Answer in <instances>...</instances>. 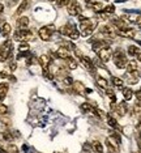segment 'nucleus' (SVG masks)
I'll use <instances>...</instances> for the list:
<instances>
[{
  "mask_svg": "<svg viewBox=\"0 0 141 153\" xmlns=\"http://www.w3.org/2000/svg\"><path fill=\"white\" fill-rule=\"evenodd\" d=\"M96 28V21L90 20V18H85V20L80 21V34L82 37H89L94 31Z\"/></svg>",
  "mask_w": 141,
  "mask_h": 153,
  "instance_id": "obj_1",
  "label": "nucleus"
},
{
  "mask_svg": "<svg viewBox=\"0 0 141 153\" xmlns=\"http://www.w3.org/2000/svg\"><path fill=\"white\" fill-rule=\"evenodd\" d=\"M14 39L21 41V42H30L34 39V34L28 29H18L14 33Z\"/></svg>",
  "mask_w": 141,
  "mask_h": 153,
  "instance_id": "obj_2",
  "label": "nucleus"
},
{
  "mask_svg": "<svg viewBox=\"0 0 141 153\" xmlns=\"http://www.w3.org/2000/svg\"><path fill=\"white\" fill-rule=\"evenodd\" d=\"M113 59H114V63L118 68H124L128 63V59L125 56V54L121 50H116L113 55Z\"/></svg>",
  "mask_w": 141,
  "mask_h": 153,
  "instance_id": "obj_3",
  "label": "nucleus"
},
{
  "mask_svg": "<svg viewBox=\"0 0 141 153\" xmlns=\"http://www.w3.org/2000/svg\"><path fill=\"white\" fill-rule=\"evenodd\" d=\"M12 52V41L7 39L0 46V62H5Z\"/></svg>",
  "mask_w": 141,
  "mask_h": 153,
  "instance_id": "obj_4",
  "label": "nucleus"
},
{
  "mask_svg": "<svg viewBox=\"0 0 141 153\" xmlns=\"http://www.w3.org/2000/svg\"><path fill=\"white\" fill-rule=\"evenodd\" d=\"M55 30V28L52 25L50 26H43L38 30V34H39V38L43 41H50L51 39V35H52V31Z\"/></svg>",
  "mask_w": 141,
  "mask_h": 153,
  "instance_id": "obj_5",
  "label": "nucleus"
},
{
  "mask_svg": "<svg viewBox=\"0 0 141 153\" xmlns=\"http://www.w3.org/2000/svg\"><path fill=\"white\" fill-rule=\"evenodd\" d=\"M98 56H99V59H101V62L107 63L108 60H111V58H113V50H111L108 46H106V47L101 48V50L98 51Z\"/></svg>",
  "mask_w": 141,
  "mask_h": 153,
  "instance_id": "obj_6",
  "label": "nucleus"
},
{
  "mask_svg": "<svg viewBox=\"0 0 141 153\" xmlns=\"http://www.w3.org/2000/svg\"><path fill=\"white\" fill-rule=\"evenodd\" d=\"M119 143L118 140L114 137V136H110L106 139V145H107V149L110 153H119Z\"/></svg>",
  "mask_w": 141,
  "mask_h": 153,
  "instance_id": "obj_7",
  "label": "nucleus"
},
{
  "mask_svg": "<svg viewBox=\"0 0 141 153\" xmlns=\"http://www.w3.org/2000/svg\"><path fill=\"white\" fill-rule=\"evenodd\" d=\"M82 8L81 5H80L77 1H75V0H72L69 3V5H68V13L70 14V16H79L80 13H81Z\"/></svg>",
  "mask_w": 141,
  "mask_h": 153,
  "instance_id": "obj_8",
  "label": "nucleus"
},
{
  "mask_svg": "<svg viewBox=\"0 0 141 153\" xmlns=\"http://www.w3.org/2000/svg\"><path fill=\"white\" fill-rule=\"evenodd\" d=\"M111 110L114 113H116L119 116H124L125 113H127V105H125L124 102L123 103H111Z\"/></svg>",
  "mask_w": 141,
  "mask_h": 153,
  "instance_id": "obj_9",
  "label": "nucleus"
},
{
  "mask_svg": "<svg viewBox=\"0 0 141 153\" xmlns=\"http://www.w3.org/2000/svg\"><path fill=\"white\" fill-rule=\"evenodd\" d=\"M60 33L63 34V35H67V37H70L72 34L76 31V28H75L72 24H65V25H63L62 28H60Z\"/></svg>",
  "mask_w": 141,
  "mask_h": 153,
  "instance_id": "obj_10",
  "label": "nucleus"
},
{
  "mask_svg": "<svg viewBox=\"0 0 141 153\" xmlns=\"http://www.w3.org/2000/svg\"><path fill=\"white\" fill-rule=\"evenodd\" d=\"M80 62L82 63V65H84L85 68H86V69H89V71H92L94 73V72H96V67H94V64H93V62H92L90 59H89V58L87 56H84V55H82L81 58H80Z\"/></svg>",
  "mask_w": 141,
  "mask_h": 153,
  "instance_id": "obj_11",
  "label": "nucleus"
},
{
  "mask_svg": "<svg viewBox=\"0 0 141 153\" xmlns=\"http://www.w3.org/2000/svg\"><path fill=\"white\" fill-rule=\"evenodd\" d=\"M116 34H119L121 37H125V38H133L136 35V31H135V29L128 28V29H124V30H116Z\"/></svg>",
  "mask_w": 141,
  "mask_h": 153,
  "instance_id": "obj_12",
  "label": "nucleus"
},
{
  "mask_svg": "<svg viewBox=\"0 0 141 153\" xmlns=\"http://www.w3.org/2000/svg\"><path fill=\"white\" fill-rule=\"evenodd\" d=\"M55 56L59 58V59H68V58L70 56L69 55V50H67V48L64 47H59L56 51H55Z\"/></svg>",
  "mask_w": 141,
  "mask_h": 153,
  "instance_id": "obj_13",
  "label": "nucleus"
},
{
  "mask_svg": "<svg viewBox=\"0 0 141 153\" xmlns=\"http://www.w3.org/2000/svg\"><path fill=\"white\" fill-rule=\"evenodd\" d=\"M38 63L41 64V67H42L43 69H47L51 64V58L48 56V55H41L39 59H38Z\"/></svg>",
  "mask_w": 141,
  "mask_h": 153,
  "instance_id": "obj_14",
  "label": "nucleus"
},
{
  "mask_svg": "<svg viewBox=\"0 0 141 153\" xmlns=\"http://www.w3.org/2000/svg\"><path fill=\"white\" fill-rule=\"evenodd\" d=\"M28 25H29V17H26V16L18 17V20H17V26H18V29H26Z\"/></svg>",
  "mask_w": 141,
  "mask_h": 153,
  "instance_id": "obj_15",
  "label": "nucleus"
},
{
  "mask_svg": "<svg viewBox=\"0 0 141 153\" xmlns=\"http://www.w3.org/2000/svg\"><path fill=\"white\" fill-rule=\"evenodd\" d=\"M125 68H127V72H131V73H136V71L138 69L137 62H136V60H128Z\"/></svg>",
  "mask_w": 141,
  "mask_h": 153,
  "instance_id": "obj_16",
  "label": "nucleus"
},
{
  "mask_svg": "<svg viewBox=\"0 0 141 153\" xmlns=\"http://www.w3.org/2000/svg\"><path fill=\"white\" fill-rule=\"evenodd\" d=\"M8 84L7 82H1L0 84V103H1V101L4 99V97L7 96V93H8Z\"/></svg>",
  "mask_w": 141,
  "mask_h": 153,
  "instance_id": "obj_17",
  "label": "nucleus"
},
{
  "mask_svg": "<svg viewBox=\"0 0 141 153\" xmlns=\"http://www.w3.org/2000/svg\"><path fill=\"white\" fill-rule=\"evenodd\" d=\"M125 80H127L129 84H137V81H138L136 73H131V72H127V73H125Z\"/></svg>",
  "mask_w": 141,
  "mask_h": 153,
  "instance_id": "obj_18",
  "label": "nucleus"
},
{
  "mask_svg": "<svg viewBox=\"0 0 141 153\" xmlns=\"http://www.w3.org/2000/svg\"><path fill=\"white\" fill-rule=\"evenodd\" d=\"M73 90H76V93H85L86 88H85L81 82L76 81V82H73Z\"/></svg>",
  "mask_w": 141,
  "mask_h": 153,
  "instance_id": "obj_19",
  "label": "nucleus"
},
{
  "mask_svg": "<svg viewBox=\"0 0 141 153\" xmlns=\"http://www.w3.org/2000/svg\"><path fill=\"white\" fill-rule=\"evenodd\" d=\"M107 123L111 126V127L116 128V130H121V128H120V126H119V124H118V122H116V119L114 118V116H111L110 114L107 115Z\"/></svg>",
  "mask_w": 141,
  "mask_h": 153,
  "instance_id": "obj_20",
  "label": "nucleus"
},
{
  "mask_svg": "<svg viewBox=\"0 0 141 153\" xmlns=\"http://www.w3.org/2000/svg\"><path fill=\"white\" fill-rule=\"evenodd\" d=\"M11 31H12V28L9 24L4 22L3 25H1V34H3L4 37H8L9 34H11Z\"/></svg>",
  "mask_w": 141,
  "mask_h": 153,
  "instance_id": "obj_21",
  "label": "nucleus"
},
{
  "mask_svg": "<svg viewBox=\"0 0 141 153\" xmlns=\"http://www.w3.org/2000/svg\"><path fill=\"white\" fill-rule=\"evenodd\" d=\"M65 62H67V67L69 68V69H76L77 68V62L76 59H73V58H68V59H65Z\"/></svg>",
  "mask_w": 141,
  "mask_h": 153,
  "instance_id": "obj_22",
  "label": "nucleus"
},
{
  "mask_svg": "<svg viewBox=\"0 0 141 153\" xmlns=\"http://www.w3.org/2000/svg\"><path fill=\"white\" fill-rule=\"evenodd\" d=\"M90 7H92V9H93L94 12H97V13H101V12L103 11V8H104L103 4L99 3V1H98V3H92Z\"/></svg>",
  "mask_w": 141,
  "mask_h": 153,
  "instance_id": "obj_23",
  "label": "nucleus"
},
{
  "mask_svg": "<svg viewBox=\"0 0 141 153\" xmlns=\"http://www.w3.org/2000/svg\"><path fill=\"white\" fill-rule=\"evenodd\" d=\"M28 7H29V3H28V1H26V0H25V1H22V3L20 4V7H18V9H17L16 16H21V14L24 13V11H25Z\"/></svg>",
  "mask_w": 141,
  "mask_h": 153,
  "instance_id": "obj_24",
  "label": "nucleus"
},
{
  "mask_svg": "<svg viewBox=\"0 0 141 153\" xmlns=\"http://www.w3.org/2000/svg\"><path fill=\"white\" fill-rule=\"evenodd\" d=\"M127 52H128V55H129V56H136V55H137L140 51H138V47H137V46L132 45V46H129V47H128Z\"/></svg>",
  "mask_w": 141,
  "mask_h": 153,
  "instance_id": "obj_25",
  "label": "nucleus"
},
{
  "mask_svg": "<svg viewBox=\"0 0 141 153\" xmlns=\"http://www.w3.org/2000/svg\"><path fill=\"white\" fill-rule=\"evenodd\" d=\"M121 92H123V97H124V99H125V101H129V99L133 97V92L129 88H124Z\"/></svg>",
  "mask_w": 141,
  "mask_h": 153,
  "instance_id": "obj_26",
  "label": "nucleus"
},
{
  "mask_svg": "<svg viewBox=\"0 0 141 153\" xmlns=\"http://www.w3.org/2000/svg\"><path fill=\"white\" fill-rule=\"evenodd\" d=\"M92 148H93L97 153H102V152H103V145H102L99 141H97V140L92 143Z\"/></svg>",
  "mask_w": 141,
  "mask_h": 153,
  "instance_id": "obj_27",
  "label": "nucleus"
},
{
  "mask_svg": "<svg viewBox=\"0 0 141 153\" xmlns=\"http://www.w3.org/2000/svg\"><path fill=\"white\" fill-rule=\"evenodd\" d=\"M81 110H82V111H85V113H89V111L94 113L96 107H93V106H92L90 103H87V102H85V103H82V105H81Z\"/></svg>",
  "mask_w": 141,
  "mask_h": 153,
  "instance_id": "obj_28",
  "label": "nucleus"
},
{
  "mask_svg": "<svg viewBox=\"0 0 141 153\" xmlns=\"http://www.w3.org/2000/svg\"><path fill=\"white\" fill-rule=\"evenodd\" d=\"M97 84L101 86V88H103V89H107V86H108V82H107V80H104L103 77H97Z\"/></svg>",
  "mask_w": 141,
  "mask_h": 153,
  "instance_id": "obj_29",
  "label": "nucleus"
},
{
  "mask_svg": "<svg viewBox=\"0 0 141 153\" xmlns=\"http://www.w3.org/2000/svg\"><path fill=\"white\" fill-rule=\"evenodd\" d=\"M111 80H113V84L115 85V86H118V88H121V86H123V84H124V80H121L120 77H115V76H114Z\"/></svg>",
  "mask_w": 141,
  "mask_h": 153,
  "instance_id": "obj_30",
  "label": "nucleus"
},
{
  "mask_svg": "<svg viewBox=\"0 0 141 153\" xmlns=\"http://www.w3.org/2000/svg\"><path fill=\"white\" fill-rule=\"evenodd\" d=\"M5 150H7V153H18V149H17V147L14 144H8Z\"/></svg>",
  "mask_w": 141,
  "mask_h": 153,
  "instance_id": "obj_31",
  "label": "nucleus"
},
{
  "mask_svg": "<svg viewBox=\"0 0 141 153\" xmlns=\"http://www.w3.org/2000/svg\"><path fill=\"white\" fill-rule=\"evenodd\" d=\"M106 94L110 97L111 103H116V97H115V93H114V90H111V89H106Z\"/></svg>",
  "mask_w": 141,
  "mask_h": 153,
  "instance_id": "obj_32",
  "label": "nucleus"
},
{
  "mask_svg": "<svg viewBox=\"0 0 141 153\" xmlns=\"http://www.w3.org/2000/svg\"><path fill=\"white\" fill-rule=\"evenodd\" d=\"M103 12H104L106 14H113L114 12H115V7H114L113 4H110V5H106V7L103 8Z\"/></svg>",
  "mask_w": 141,
  "mask_h": 153,
  "instance_id": "obj_33",
  "label": "nucleus"
},
{
  "mask_svg": "<svg viewBox=\"0 0 141 153\" xmlns=\"http://www.w3.org/2000/svg\"><path fill=\"white\" fill-rule=\"evenodd\" d=\"M29 43L28 42H21V45L18 46V50L21 51V52H28L29 51Z\"/></svg>",
  "mask_w": 141,
  "mask_h": 153,
  "instance_id": "obj_34",
  "label": "nucleus"
},
{
  "mask_svg": "<svg viewBox=\"0 0 141 153\" xmlns=\"http://www.w3.org/2000/svg\"><path fill=\"white\" fill-rule=\"evenodd\" d=\"M3 137H4V140H7V141H12V140H13V133L9 132V131H4Z\"/></svg>",
  "mask_w": 141,
  "mask_h": 153,
  "instance_id": "obj_35",
  "label": "nucleus"
},
{
  "mask_svg": "<svg viewBox=\"0 0 141 153\" xmlns=\"http://www.w3.org/2000/svg\"><path fill=\"white\" fill-rule=\"evenodd\" d=\"M58 3V7H60V8H63V7H68L70 3V0H56Z\"/></svg>",
  "mask_w": 141,
  "mask_h": 153,
  "instance_id": "obj_36",
  "label": "nucleus"
},
{
  "mask_svg": "<svg viewBox=\"0 0 141 153\" xmlns=\"http://www.w3.org/2000/svg\"><path fill=\"white\" fill-rule=\"evenodd\" d=\"M7 111H8V107H7L5 105H3V103H0V115L7 114Z\"/></svg>",
  "mask_w": 141,
  "mask_h": 153,
  "instance_id": "obj_37",
  "label": "nucleus"
},
{
  "mask_svg": "<svg viewBox=\"0 0 141 153\" xmlns=\"http://www.w3.org/2000/svg\"><path fill=\"white\" fill-rule=\"evenodd\" d=\"M63 81H64V84H67V85H72V84H73V80H72V77H70V76H65Z\"/></svg>",
  "mask_w": 141,
  "mask_h": 153,
  "instance_id": "obj_38",
  "label": "nucleus"
},
{
  "mask_svg": "<svg viewBox=\"0 0 141 153\" xmlns=\"http://www.w3.org/2000/svg\"><path fill=\"white\" fill-rule=\"evenodd\" d=\"M7 77H9L8 72H5V71H0V79H7Z\"/></svg>",
  "mask_w": 141,
  "mask_h": 153,
  "instance_id": "obj_39",
  "label": "nucleus"
},
{
  "mask_svg": "<svg viewBox=\"0 0 141 153\" xmlns=\"http://www.w3.org/2000/svg\"><path fill=\"white\" fill-rule=\"evenodd\" d=\"M99 18H101V20H107L108 14H106L104 12H102V13H99Z\"/></svg>",
  "mask_w": 141,
  "mask_h": 153,
  "instance_id": "obj_40",
  "label": "nucleus"
},
{
  "mask_svg": "<svg viewBox=\"0 0 141 153\" xmlns=\"http://www.w3.org/2000/svg\"><path fill=\"white\" fill-rule=\"evenodd\" d=\"M133 111H135L136 114H141V106L140 105H136L135 107H133Z\"/></svg>",
  "mask_w": 141,
  "mask_h": 153,
  "instance_id": "obj_41",
  "label": "nucleus"
},
{
  "mask_svg": "<svg viewBox=\"0 0 141 153\" xmlns=\"http://www.w3.org/2000/svg\"><path fill=\"white\" fill-rule=\"evenodd\" d=\"M0 120H1V123H4V124H9V119H8V118L0 116Z\"/></svg>",
  "mask_w": 141,
  "mask_h": 153,
  "instance_id": "obj_42",
  "label": "nucleus"
},
{
  "mask_svg": "<svg viewBox=\"0 0 141 153\" xmlns=\"http://www.w3.org/2000/svg\"><path fill=\"white\" fill-rule=\"evenodd\" d=\"M135 22L137 24L138 26H141V16H136V18H135Z\"/></svg>",
  "mask_w": 141,
  "mask_h": 153,
  "instance_id": "obj_43",
  "label": "nucleus"
},
{
  "mask_svg": "<svg viewBox=\"0 0 141 153\" xmlns=\"http://www.w3.org/2000/svg\"><path fill=\"white\" fill-rule=\"evenodd\" d=\"M16 68H17V64H16V63H13V62H12L11 64H9V69H11V71H14Z\"/></svg>",
  "mask_w": 141,
  "mask_h": 153,
  "instance_id": "obj_44",
  "label": "nucleus"
},
{
  "mask_svg": "<svg viewBox=\"0 0 141 153\" xmlns=\"http://www.w3.org/2000/svg\"><path fill=\"white\" fill-rule=\"evenodd\" d=\"M136 98H137L138 101H141V89H140V90L136 92Z\"/></svg>",
  "mask_w": 141,
  "mask_h": 153,
  "instance_id": "obj_45",
  "label": "nucleus"
},
{
  "mask_svg": "<svg viewBox=\"0 0 141 153\" xmlns=\"http://www.w3.org/2000/svg\"><path fill=\"white\" fill-rule=\"evenodd\" d=\"M136 128H137L138 131H141V118L138 119V122H137V126H136Z\"/></svg>",
  "mask_w": 141,
  "mask_h": 153,
  "instance_id": "obj_46",
  "label": "nucleus"
},
{
  "mask_svg": "<svg viewBox=\"0 0 141 153\" xmlns=\"http://www.w3.org/2000/svg\"><path fill=\"white\" fill-rule=\"evenodd\" d=\"M3 11H4V5L3 4H0V14L3 13Z\"/></svg>",
  "mask_w": 141,
  "mask_h": 153,
  "instance_id": "obj_47",
  "label": "nucleus"
},
{
  "mask_svg": "<svg viewBox=\"0 0 141 153\" xmlns=\"http://www.w3.org/2000/svg\"><path fill=\"white\" fill-rule=\"evenodd\" d=\"M136 56H137V60H138V62H141V52H138Z\"/></svg>",
  "mask_w": 141,
  "mask_h": 153,
  "instance_id": "obj_48",
  "label": "nucleus"
},
{
  "mask_svg": "<svg viewBox=\"0 0 141 153\" xmlns=\"http://www.w3.org/2000/svg\"><path fill=\"white\" fill-rule=\"evenodd\" d=\"M50 1H55V0H50Z\"/></svg>",
  "mask_w": 141,
  "mask_h": 153,
  "instance_id": "obj_49",
  "label": "nucleus"
},
{
  "mask_svg": "<svg viewBox=\"0 0 141 153\" xmlns=\"http://www.w3.org/2000/svg\"><path fill=\"white\" fill-rule=\"evenodd\" d=\"M135 153H141V152H135Z\"/></svg>",
  "mask_w": 141,
  "mask_h": 153,
  "instance_id": "obj_50",
  "label": "nucleus"
}]
</instances>
